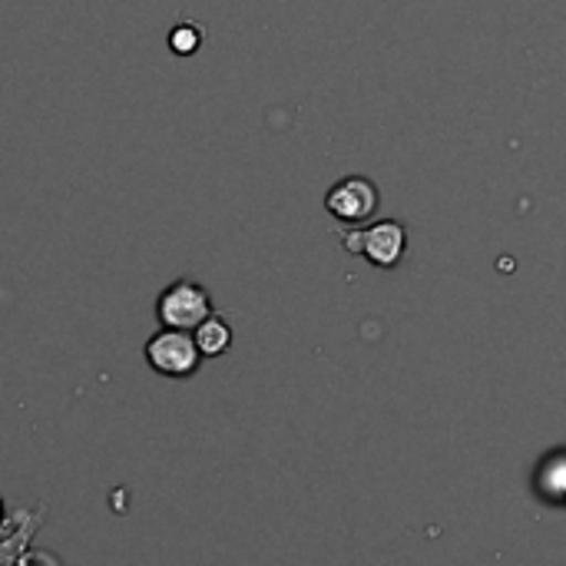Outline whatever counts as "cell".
Returning a JSON list of instances; mask_svg holds the SVG:
<instances>
[{
	"instance_id": "1",
	"label": "cell",
	"mask_w": 566,
	"mask_h": 566,
	"mask_svg": "<svg viewBox=\"0 0 566 566\" xmlns=\"http://www.w3.org/2000/svg\"><path fill=\"white\" fill-rule=\"evenodd\" d=\"M342 249L368 259L375 269H398L408 252V226L398 219H378L371 226L342 229Z\"/></svg>"
},
{
	"instance_id": "5",
	"label": "cell",
	"mask_w": 566,
	"mask_h": 566,
	"mask_svg": "<svg viewBox=\"0 0 566 566\" xmlns=\"http://www.w3.org/2000/svg\"><path fill=\"white\" fill-rule=\"evenodd\" d=\"M192 338H196V348H199L202 358H219V355H226V352L232 348V325H229L222 315L212 312V315L192 332Z\"/></svg>"
},
{
	"instance_id": "3",
	"label": "cell",
	"mask_w": 566,
	"mask_h": 566,
	"mask_svg": "<svg viewBox=\"0 0 566 566\" xmlns=\"http://www.w3.org/2000/svg\"><path fill=\"white\" fill-rule=\"evenodd\" d=\"M146 365L163 378H192L202 365L192 332L163 328L146 342Z\"/></svg>"
},
{
	"instance_id": "4",
	"label": "cell",
	"mask_w": 566,
	"mask_h": 566,
	"mask_svg": "<svg viewBox=\"0 0 566 566\" xmlns=\"http://www.w3.org/2000/svg\"><path fill=\"white\" fill-rule=\"evenodd\" d=\"M325 209L345 226H365L381 209V189L368 176H345L325 192Z\"/></svg>"
},
{
	"instance_id": "6",
	"label": "cell",
	"mask_w": 566,
	"mask_h": 566,
	"mask_svg": "<svg viewBox=\"0 0 566 566\" xmlns=\"http://www.w3.org/2000/svg\"><path fill=\"white\" fill-rule=\"evenodd\" d=\"M169 50L176 53V56H192L199 46H202V30L192 23V20H182V23H176L172 30H169Z\"/></svg>"
},
{
	"instance_id": "2",
	"label": "cell",
	"mask_w": 566,
	"mask_h": 566,
	"mask_svg": "<svg viewBox=\"0 0 566 566\" xmlns=\"http://www.w3.org/2000/svg\"><path fill=\"white\" fill-rule=\"evenodd\" d=\"M212 312L216 308H212L209 289L192 279H176L156 298V322L176 332H196Z\"/></svg>"
}]
</instances>
